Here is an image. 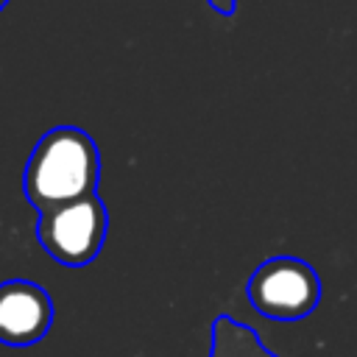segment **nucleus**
I'll list each match as a JSON object with an SVG mask.
<instances>
[{"instance_id": "nucleus-4", "label": "nucleus", "mask_w": 357, "mask_h": 357, "mask_svg": "<svg viewBox=\"0 0 357 357\" xmlns=\"http://www.w3.org/2000/svg\"><path fill=\"white\" fill-rule=\"evenodd\" d=\"M53 324V301L45 287L28 279L0 284V343L11 349L33 346Z\"/></svg>"}, {"instance_id": "nucleus-5", "label": "nucleus", "mask_w": 357, "mask_h": 357, "mask_svg": "<svg viewBox=\"0 0 357 357\" xmlns=\"http://www.w3.org/2000/svg\"><path fill=\"white\" fill-rule=\"evenodd\" d=\"M209 357H276V354L262 346L259 335L251 326L237 324L229 315H218L212 324Z\"/></svg>"}, {"instance_id": "nucleus-7", "label": "nucleus", "mask_w": 357, "mask_h": 357, "mask_svg": "<svg viewBox=\"0 0 357 357\" xmlns=\"http://www.w3.org/2000/svg\"><path fill=\"white\" fill-rule=\"evenodd\" d=\"M6 3H8V0H0V8H3V6H6Z\"/></svg>"}, {"instance_id": "nucleus-1", "label": "nucleus", "mask_w": 357, "mask_h": 357, "mask_svg": "<svg viewBox=\"0 0 357 357\" xmlns=\"http://www.w3.org/2000/svg\"><path fill=\"white\" fill-rule=\"evenodd\" d=\"M100 178V153L95 139L75 126L50 128L31 151L22 190L36 212L92 195Z\"/></svg>"}, {"instance_id": "nucleus-6", "label": "nucleus", "mask_w": 357, "mask_h": 357, "mask_svg": "<svg viewBox=\"0 0 357 357\" xmlns=\"http://www.w3.org/2000/svg\"><path fill=\"white\" fill-rule=\"evenodd\" d=\"M206 3H209L218 14H226V17L234 14V8H237V0H206Z\"/></svg>"}, {"instance_id": "nucleus-2", "label": "nucleus", "mask_w": 357, "mask_h": 357, "mask_svg": "<svg viewBox=\"0 0 357 357\" xmlns=\"http://www.w3.org/2000/svg\"><path fill=\"white\" fill-rule=\"evenodd\" d=\"M109 212L98 192L39 212L36 240L61 265L81 268L92 262L106 240Z\"/></svg>"}, {"instance_id": "nucleus-3", "label": "nucleus", "mask_w": 357, "mask_h": 357, "mask_svg": "<svg viewBox=\"0 0 357 357\" xmlns=\"http://www.w3.org/2000/svg\"><path fill=\"white\" fill-rule=\"evenodd\" d=\"M251 307L273 321L307 318L321 301L315 268L298 257H271L248 279Z\"/></svg>"}]
</instances>
